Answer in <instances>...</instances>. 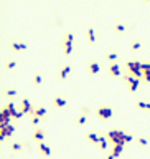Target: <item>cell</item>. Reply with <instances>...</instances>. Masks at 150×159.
Wrapping results in <instances>:
<instances>
[{"label":"cell","mask_w":150,"mask_h":159,"mask_svg":"<svg viewBox=\"0 0 150 159\" xmlns=\"http://www.w3.org/2000/svg\"><path fill=\"white\" fill-rule=\"evenodd\" d=\"M125 68H127L129 75H134L135 78L142 80V76H143L142 61H139V60H127V61H125Z\"/></svg>","instance_id":"1"},{"label":"cell","mask_w":150,"mask_h":159,"mask_svg":"<svg viewBox=\"0 0 150 159\" xmlns=\"http://www.w3.org/2000/svg\"><path fill=\"white\" fill-rule=\"evenodd\" d=\"M122 151H124V144H115L114 148H112V152H111V154L114 156L115 159H117L119 156L122 154Z\"/></svg>","instance_id":"20"},{"label":"cell","mask_w":150,"mask_h":159,"mask_svg":"<svg viewBox=\"0 0 150 159\" xmlns=\"http://www.w3.org/2000/svg\"><path fill=\"white\" fill-rule=\"evenodd\" d=\"M46 138V131L45 129H38L36 128L35 131H33V139L35 141H38V143H43V139Z\"/></svg>","instance_id":"12"},{"label":"cell","mask_w":150,"mask_h":159,"mask_svg":"<svg viewBox=\"0 0 150 159\" xmlns=\"http://www.w3.org/2000/svg\"><path fill=\"white\" fill-rule=\"evenodd\" d=\"M142 80L145 83H150V70H145L143 71V76H142Z\"/></svg>","instance_id":"30"},{"label":"cell","mask_w":150,"mask_h":159,"mask_svg":"<svg viewBox=\"0 0 150 159\" xmlns=\"http://www.w3.org/2000/svg\"><path fill=\"white\" fill-rule=\"evenodd\" d=\"M106 159H115V158H114V156H112V154H109V156H107Z\"/></svg>","instance_id":"34"},{"label":"cell","mask_w":150,"mask_h":159,"mask_svg":"<svg viewBox=\"0 0 150 159\" xmlns=\"http://www.w3.org/2000/svg\"><path fill=\"white\" fill-rule=\"evenodd\" d=\"M88 114H91L89 106H82V108H81V116H88Z\"/></svg>","instance_id":"29"},{"label":"cell","mask_w":150,"mask_h":159,"mask_svg":"<svg viewBox=\"0 0 150 159\" xmlns=\"http://www.w3.org/2000/svg\"><path fill=\"white\" fill-rule=\"evenodd\" d=\"M101 63L99 61H91V63H88V71H89V75H97L101 71Z\"/></svg>","instance_id":"11"},{"label":"cell","mask_w":150,"mask_h":159,"mask_svg":"<svg viewBox=\"0 0 150 159\" xmlns=\"http://www.w3.org/2000/svg\"><path fill=\"white\" fill-rule=\"evenodd\" d=\"M124 81H125V85L129 86L130 93H135L137 88H139V85H140V80H139V78H135L134 75H125V76H124Z\"/></svg>","instance_id":"5"},{"label":"cell","mask_w":150,"mask_h":159,"mask_svg":"<svg viewBox=\"0 0 150 159\" xmlns=\"http://www.w3.org/2000/svg\"><path fill=\"white\" fill-rule=\"evenodd\" d=\"M41 121V118H38V116H35V118H32V124L33 126H38V123Z\"/></svg>","instance_id":"33"},{"label":"cell","mask_w":150,"mask_h":159,"mask_svg":"<svg viewBox=\"0 0 150 159\" xmlns=\"http://www.w3.org/2000/svg\"><path fill=\"white\" fill-rule=\"evenodd\" d=\"M137 143H139V146H142V148H147V146H149L147 138H139V139H137Z\"/></svg>","instance_id":"27"},{"label":"cell","mask_w":150,"mask_h":159,"mask_svg":"<svg viewBox=\"0 0 150 159\" xmlns=\"http://www.w3.org/2000/svg\"><path fill=\"white\" fill-rule=\"evenodd\" d=\"M74 35H73V32H68L66 35L63 37V42H61V45H63V55L64 57H69L73 53V46H74Z\"/></svg>","instance_id":"2"},{"label":"cell","mask_w":150,"mask_h":159,"mask_svg":"<svg viewBox=\"0 0 150 159\" xmlns=\"http://www.w3.org/2000/svg\"><path fill=\"white\" fill-rule=\"evenodd\" d=\"M66 103H68V99L63 98V96H54V99H53V106H54V108H58V110L64 108V106H66Z\"/></svg>","instance_id":"13"},{"label":"cell","mask_w":150,"mask_h":159,"mask_svg":"<svg viewBox=\"0 0 150 159\" xmlns=\"http://www.w3.org/2000/svg\"><path fill=\"white\" fill-rule=\"evenodd\" d=\"M38 149H40V152H41L43 156H46V158L51 156V148L48 144H45V143H38Z\"/></svg>","instance_id":"16"},{"label":"cell","mask_w":150,"mask_h":159,"mask_svg":"<svg viewBox=\"0 0 150 159\" xmlns=\"http://www.w3.org/2000/svg\"><path fill=\"white\" fill-rule=\"evenodd\" d=\"M71 73V65H64L63 68L60 70V73H58V76H60L61 81H64L66 78H68V75Z\"/></svg>","instance_id":"14"},{"label":"cell","mask_w":150,"mask_h":159,"mask_svg":"<svg viewBox=\"0 0 150 159\" xmlns=\"http://www.w3.org/2000/svg\"><path fill=\"white\" fill-rule=\"evenodd\" d=\"M124 131L122 129H111L109 133H107V139L112 143V146L115 144H125L124 143Z\"/></svg>","instance_id":"3"},{"label":"cell","mask_w":150,"mask_h":159,"mask_svg":"<svg viewBox=\"0 0 150 159\" xmlns=\"http://www.w3.org/2000/svg\"><path fill=\"white\" fill-rule=\"evenodd\" d=\"M86 37H88V42H89L91 45H93V43H96V32H94V27H88Z\"/></svg>","instance_id":"17"},{"label":"cell","mask_w":150,"mask_h":159,"mask_svg":"<svg viewBox=\"0 0 150 159\" xmlns=\"http://www.w3.org/2000/svg\"><path fill=\"white\" fill-rule=\"evenodd\" d=\"M117 57H119V53H117V52H109V53L106 55V60H107V61H111V63H115Z\"/></svg>","instance_id":"21"},{"label":"cell","mask_w":150,"mask_h":159,"mask_svg":"<svg viewBox=\"0 0 150 159\" xmlns=\"http://www.w3.org/2000/svg\"><path fill=\"white\" fill-rule=\"evenodd\" d=\"M86 121H88V116H79L78 119H76V124H78V126H84Z\"/></svg>","instance_id":"26"},{"label":"cell","mask_w":150,"mask_h":159,"mask_svg":"<svg viewBox=\"0 0 150 159\" xmlns=\"http://www.w3.org/2000/svg\"><path fill=\"white\" fill-rule=\"evenodd\" d=\"M33 83H35L36 86H40L43 83V76L40 73H35V76H33Z\"/></svg>","instance_id":"25"},{"label":"cell","mask_w":150,"mask_h":159,"mask_svg":"<svg viewBox=\"0 0 150 159\" xmlns=\"http://www.w3.org/2000/svg\"><path fill=\"white\" fill-rule=\"evenodd\" d=\"M5 96H8V98H15V96H17V90H7V91H5Z\"/></svg>","instance_id":"31"},{"label":"cell","mask_w":150,"mask_h":159,"mask_svg":"<svg viewBox=\"0 0 150 159\" xmlns=\"http://www.w3.org/2000/svg\"><path fill=\"white\" fill-rule=\"evenodd\" d=\"M35 116H38V118H45L46 116V108L43 105H38V106H35L33 108V111H32V114H30V118H35Z\"/></svg>","instance_id":"9"},{"label":"cell","mask_w":150,"mask_h":159,"mask_svg":"<svg viewBox=\"0 0 150 159\" xmlns=\"http://www.w3.org/2000/svg\"><path fill=\"white\" fill-rule=\"evenodd\" d=\"M97 148L101 149V151H104V149L107 148V139L102 138V136H99V143H97Z\"/></svg>","instance_id":"23"},{"label":"cell","mask_w":150,"mask_h":159,"mask_svg":"<svg viewBox=\"0 0 150 159\" xmlns=\"http://www.w3.org/2000/svg\"><path fill=\"white\" fill-rule=\"evenodd\" d=\"M107 71H109V75H111V76H114V78L122 76V73H121V65H117V63H111L109 66H107Z\"/></svg>","instance_id":"10"},{"label":"cell","mask_w":150,"mask_h":159,"mask_svg":"<svg viewBox=\"0 0 150 159\" xmlns=\"http://www.w3.org/2000/svg\"><path fill=\"white\" fill-rule=\"evenodd\" d=\"M142 48V42L140 40H135V42H132V45H130V50L132 52H137V50Z\"/></svg>","instance_id":"24"},{"label":"cell","mask_w":150,"mask_h":159,"mask_svg":"<svg viewBox=\"0 0 150 159\" xmlns=\"http://www.w3.org/2000/svg\"><path fill=\"white\" fill-rule=\"evenodd\" d=\"M114 32H117V33L127 32V25H125V23H115L114 25Z\"/></svg>","instance_id":"22"},{"label":"cell","mask_w":150,"mask_h":159,"mask_svg":"<svg viewBox=\"0 0 150 159\" xmlns=\"http://www.w3.org/2000/svg\"><path fill=\"white\" fill-rule=\"evenodd\" d=\"M13 133H15V126H13V124H8V126L0 128V139L4 141L5 138H10V136H13Z\"/></svg>","instance_id":"7"},{"label":"cell","mask_w":150,"mask_h":159,"mask_svg":"<svg viewBox=\"0 0 150 159\" xmlns=\"http://www.w3.org/2000/svg\"><path fill=\"white\" fill-rule=\"evenodd\" d=\"M33 108H35V106L32 105V103H30V99L28 98H21V101H20V111L23 114H32V111H33Z\"/></svg>","instance_id":"6"},{"label":"cell","mask_w":150,"mask_h":159,"mask_svg":"<svg viewBox=\"0 0 150 159\" xmlns=\"http://www.w3.org/2000/svg\"><path fill=\"white\" fill-rule=\"evenodd\" d=\"M10 48L13 50V52H23V50H26V45L23 42H17V40H13V42H10Z\"/></svg>","instance_id":"15"},{"label":"cell","mask_w":150,"mask_h":159,"mask_svg":"<svg viewBox=\"0 0 150 159\" xmlns=\"http://www.w3.org/2000/svg\"><path fill=\"white\" fill-rule=\"evenodd\" d=\"M142 2H145V4H149V2H150V0H142Z\"/></svg>","instance_id":"35"},{"label":"cell","mask_w":150,"mask_h":159,"mask_svg":"<svg viewBox=\"0 0 150 159\" xmlns=\"http://www.w3.org/2000/svg\"><path fill=\"white\" fill-rule=\"evenodd\" d=\"M15 66H17V61L15 60H8L7 61V70H15Z\"/></svg>","instance_id":"28"},{"label":"cell","mask_w":150,"mask_h":159,"mask_svg":"<svg viewBox=\"0 0 150 159\" xmlns=\"http://www.w3.org/2000/svg\"><path fill=\"white\" fill-rule=\"evenodd\" d=\"M135 106L139 108V110H142V111H147V113H150V103H149V101H143V99H139V101L135 103Z\"/></svg>","instance_id":"18"},{"label":"cell","mask_w":150,"mask_h":159,"mask_svg":"<svg viewBox=\"0 0 150 159\" xmlns=\"http://www.w3.org/2000/svg\"><path fill=\"white\" fill-rule=\"evenodd\" d=\"M30 148H32L30 143H13V144H10V151L12 152H21V151L30 149Z\"/></svg>","instance_id":"8"},{"label":"cell","mask_w":150,"mask_h":159,"mask_svg":"<svg viewBox=\"0 0 150 159\" xmlns=\"http://www.w3.org/2000/svg\"><path fill=\"white\" fill-rule=\"evenodd\" d=\"M96 114H97V118L99 119H102V121H109L112 116H114V110H112L111 106H99L96 110Z\"/></svg>","instance_id":"4"},{"label":"cell","mask_w":150,"mask_h":159,"mask_svg":"<svg viewBox=\"0 0 150 159\" xmlns=\"http://www.w3.org/2000/svg\"><path fill=\"white\" fill-rule=\"evenodd\" d=\"M86 139L89 143H93V144H96V146H97V143H99V136H97V133H94V131L88 133V134H86Z\"/></svg>","instance_id":"19"},{"label":"cell","mask_w":150,"mask_h":159,"mask_svg":"<svg viewBox=\"0 0 150 159\" xmlns=\"http://www.w3.org/2000/svg\"><path fill=\"white\" fill-rule=\"evenodd\" d=\"M132 141H134V136L125 133V134H124V143H132Z\"/></svg>","instance_id":"32"}]
</instances>
